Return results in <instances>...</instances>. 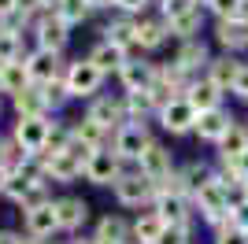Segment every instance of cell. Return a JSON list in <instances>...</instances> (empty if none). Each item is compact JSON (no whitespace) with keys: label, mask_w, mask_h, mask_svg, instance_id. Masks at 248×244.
<instances>
[{"label":"cell","mask_w":248,"mask_h":244,"mask_svg":"<svg viewBox=\"0 0 248 244\" xmlns=\"http://www.w3.org/2000/svg\"><path fill=\"white\" fill-rule=\"evenodd\" d=\"M111 196L123 211H148L152 200H155V182H148L137 167H130V170L111 185Z\"/></svg>","instance_id":"6da1fadb"},{"label":"cell","mask_w":248,"mask_h":244,"mask_svg":"<svg viewBox=\"0 0 248 244\" xmlns=\"http://www.w3.org/2000/svg\"><path fill=\"white\" fill-rule=\"evenodd\" d=\"M63 81H67L71 100L89 104L93 96H100V92H104V81H108V78H104L93 63L85 60V56H78V60H71L67 67H63Z\"/></svg>","instance_id":"7a4b0ae2"},{"label":"cell","mask_w":248,"mask_h":244,"mask_svg":"<svg viewBox=\"0 0 248 244\" xmlns=\"http://www.w3.org/2000/svg\"><path fill=\"white\" fill-rule=\"evenodd\" d=\"M193 211H197V222H204L207 229H218L222 222H230V211H233V207H230L226 189L211 178L204 189L193 193Z\"/></svg>","instance_id":"3957f363"},{"label":"cell","mask_w":248,"mask_h":244,"mask_svg":"<svg viewBox=\"0 0 248 244\" xmlns=\"http://www.w3.org/2000/svg\"><path fill=\"white\" fill-rule=\"evenodd\" d=\"M148 144H152L148 122H126V126H119V130L111 133V144H108V148H111L126 167H137V159H141V152H145Z\"/></svg>","instance_id":"277c9868"},{"label":"cell","mask_w":248,"mask_h":244,"mask_svg":"<svg viewBox=\"0 0 248 244\" xmlns=\"http://www.w3.org/2000/svg\"><path fill=\"white\" fill-rule=\"evenodd\" d=\"M71 26L56 15V11H48V15H41V19L30 26V41H33V48H45V52H67V45H71Z\"/></svg>","instance_id":"5b68a950"},{"label":"cell","mask_w":248,"mask_h":244,"mask_svg":"<svg viewBox=\"0 0 248 244\" xmlns=\"http://www.w3.org/2000/svg\"><path fill=\"white\" fill-rule=\"evenodd\" d=\"M130 170L119 155L111 152V148H100V152H93L89 155V163H85V174H82V182H89V185H96V189H111L123 174Z\"/></svg>","instance_id":"8992f818"},{"label":"cell","mask_w":248,"mask_h":244,"mask_svg":"<svg viewBox=\"0 0 248 244\" xmlns=\"http://www.w3.org/2000/svg\"><path fill=\"white\" fill-rule=\"evenodd\" d=\"M82 115H85V119H93L96 126H104L108 133H115L119 126H126V122H130V119H126L123 92H115V96H111V92H100V96H93V100L85 104Z\"/></svg>","instance_id":"52a82bcc"},{"label":"cell","mask_w":248,"mask_h":244,"mask_svg":"<svg viewBox=\"0 0 248 244\" xmlns=\"http://www.w3.org/2000/svg\"><path fill=\"white\" fill-rule=\"evenodd\" d=\"M197 119H200V115L189 107V100H186V96H178V100H170L167 107H159L155 126H159L167 137H189V133L197 130Z\"/></svg>","instance_id":"ba28073f"},{"label":"cell","mask_w":248,"mask_h":244,"mask_svg":"<svg viewBox=\"0 0 248 244\" xmlns=\"http://www.w3.org/2000/svg\"><path fill=\"white\" fill-rule=\"evenodd\" d=\"M137 170L145 174L148 182H155V185H163L170 174L178 170V163H174V152L167 148L159 137H152V144H148L145 152H141V159H137Z\"/></svg>","instance_id":"9c48e42d"},{"label":"cell","mask_w":248,"mask_h":244,"mask_svg":"<svg viewBox=\"0 0 248 244\" xmlns=\"http://www.w3.org/2000/svg\"><path fill=\"white\" fill-rule=\"evenodd\" d=\"M155 74H159V60L134 56V60L123 63V71L115 74V78H119V89L123 92H148L152 81H155Z\"/></svg>","instance_id":"30bf717a"},{"label":"cell","mask_w":248,"mask_h":244,"mask_svg":"<svg viewBox=\"0 0 248 244\" xmlns=\"http://www.w3.org/2000/svg\"><path fill=\"white\" fill-rule=\"evenodd\" d=\"M48 126L52 119H15L11 122V137L26 155H45V144H48Z\"/></svg>","instance_id":"8fae6325"},{"label":"cell","mask_w":248,"mask_h":244,"mask_svg":"<svg viewBox=\"0 0 248 244\" xmlns=\"http://www.w3.org/2000/svg\"><path fill=\"white\" fill-rule=\"evenodd\" d=\"M56 222H60V233L78 237L85 229V222H89V200H82L74 193L56 196Z\"/></svg>","instance_id":"7c38bea8"},{"label":"cell","mask_w":248,"mask_h":244,"mask_svg":"<svg viewBox=\"0 0 248 244\" xmlns=\"http://www.w3.org/2000/svg\"><path fill=\"white\" fill-rule=\"evenodd\" d=\"M170 63H174L178 71H186L189 78H200V74H204V67L211 63V45H207L204 37L178 41V45H174V56H170Z\"/></svg>","instance_id":"4fadbf2b"},{"label":"cell","mask_w":248,"mask_h":244,"mask_svg":"<svg viewBox=\"0 0 248 244\" xmlns=\"http://www.w3.org/2000/svg\"><path fill=\"white\" fill-rule=\"evenodd\" d=\"M152 211L163 218V226H197V211H193V200L189 196H170L163 189H155Z\"/></svg>","instance_id":"5bb4252c"},{"label":"cell","mask_w":248,"mask_h":244,"mask_svg":"<svg viewBox=\"0 0 248 244\" xmlns=\"http://www.w3.org/2000/svg\"><path fill=\"white\" fill-rule=\"evenodd\" d=\"M100 41L115 45V48L123 52L126 60L141 56V52H137V19H126V15H111V19L100 26Z\"/></svg>","instance_id":"9a60e30c"},{"label":"cell","mask_w":248,"mask_h":244,"mask_svg":"<svg viewBox=\"0 0 248 244\" xmlns=\"http://www.w3.org/2000/svg\"><path fill=\"white\" fill-rule=\"evenodd\" d=\"M22 63H26V74L33 85H48V81L63 78V67H67L60 52H45V48H30L22 56Z\"/></svg>","instance_id":"2e32d148"},{"label":"cell","mask_w":248,"mask_h":244,"mask_svg":"<svg viewBox=\"0 0 248 244\" xmlns=\"http://www.w3.org/2000/svg\"><path fill=\"white\" fill-rule=\"evenodd\" d=\"M22 214V237H33V241H52L60 237V222H56V200L45 203V207H30V211H19Z\"/></svg>","instance_id":"e0dca14e"},{"label":"cell","mask_w":248,"mask_h":244,"mask_svg":"<svg viewBox=\"0 0 248 244\" xmlns=\"http://www.w3.org/2000/svg\"><path fill=\"white\" fill-rule=\"evenodd\" d=\"M211 41L218 45L222 56H241V60H245V52H248V26L237 22V19L211 22Z\"/></svg>","instance_id":"ac0fdd59"},{"label":"cell","mask_w":248,"mask_h":244,"mask_svg":"<svg viewBox=\"0 0 248 244\" xmlns=\"http://www.w3.org/2000/svg\"><path fill=\"white\" fill-rule=\"evenodd\" d=\"M237 122V115L230 111V107H218V111H207L197 119V130H193V137H197L200 144H207V148H215L222 137L230 133V126Z\"/></svg>","instance_id":"d6986e66"},{"label":"cell","mask_w":248,"mask_h":244,"mask_svg":"<svg viewBox=\"0 0 248 244\" xmlns=\"http://www.w3.org/2000/svg\"><path fill=\"white\" fill-rule=\"evenodd\" d=\"M167 41H170V26H167L155 11H148V15H141V19H137V52H141V56L159 52Z\"/></svg>","instance_id":"ffe728a7"},{"label":"cell","mask_w":248,"mask_h":244,"mask_svg":"<svg viewBox=\"0 0 248 244\" xmlns=\"http://www.w3.org/2000/svg\"><path fill=\"white\" fill-rule=\"evenodd\" d=\"M82 174H85V163L74 159L71 152L45 155V178L52 185H74V182H82Z\"/></svg>","instance_id":"44dd1931"},{"label":"cell","mask_w":248,"mask_h":244,"mask_svg":"<svg viewBox=\"0 0 248 244\" xmlns=\"http://www.w3.org/2000/svg\"><path fill=\"white\" fill-rule=\"evenodd\" d=\"M241 63H245L241 56H222V52H218V56H211V63L204 67V78L211 81L218 92L230 96V89H233V81H237V74H241Z\"/></svg>","instance_id":"7402d4cb"},{"label":"cell","mask_w":248,"mask_h":244,"mask_svg":"<svg viewBox=\"0 0 248 244\" xmlns=\"http://www.w3.org/2000/svg\"><path fill=\"white\" fill-rule=\"evenodd\" d=\"M186 100H189V107L197 115H207V111H218V107H226V92H218L211 81L200 74L193 85L186 89Z\"/></svg>","instance_id":"603a6c76"},{"label":"cell","mask_w":248,"mask_h":244,"mask_svg":"<svg viewBox=\"0 0 248 244\" xmlns=\"http://www.w3.org/2000/svg\"><path fill=\"white\" fill-rule=\"evenodd\" d=\"M8 107H11V115H15V119H52V107H48V100H45L41 85H30L26 92L11 96Z\"/></svg>","instance_id":"cb8c5ba5"},{"label":"cell","mask_w":248,"mask_h":244,"mask_svg":"<svg viewBox=\"0 0 248 244\" xmlns=\"http://www.w3.org/2000/svg\"><path fill=\"white\" fill-rule=\"evenodd\" d=\"M93 241H100V244H134L130 241V218L119 214V211L100 214L96 226H93Z\"/></svg>","instance_id":"d4e9b609"},{"label":"cell","mask_w":248,"mask_h":244,"mask_svg":"<svg viewBox=\"0 0 248 244\" xmlns=\"http://www.w3.org/2000/svg\"><path fill=\"white\" fill-rule=\"evenodd\" d=\"M215 159H222V163H237L241 155L248 152V122H233V126H230V133L226 137H222V141L215 144Z\"/></svg>","instance_id":"484cf974"},{"label":"cell","mask_w":248,"mask_h":244,"mask_svg":"<svg viewBox=\"0 0 248 244\" xmlns=\"http://www.w3.org/2000/svg\"><path fill=\"white\" fill-rule=\"evenodd\" d=\"M71 133H74V141H82L89 152H100V148H108V144H111V133L104 130V126H96L93 119H85V115L71 119Z\"/></svg>","instance_id":"4316f807"},{"label":"cell","mask_w":248,"mask_h":244,"mask_svg":"<svg viewBox=\"0 0 248 244\" xmlns=\"http://www.w3.org/2000/svg\"><path fill=\"white\" fill-rule=\"evenodd\" d=\"M159 233H163V218H159L152 207H148V211H137L134 218H130V241L134 244H155Z\"/></svg>","instance_id":"83f0119b"},{"label":"cell","mask_w":248,"mask_h":244,"mask_svg":"<svg viewBox=\"0 0 248 244\" xmlns=\"http://www.w3.org/2000/svg\"><path fill=\"white\" fill-rule=\"evenodd\" d=\"M85 60L93 63V67L104 74V78H111V74H119V71H123L126 56H123L119 48H115V45H108V41H96L93 48L85 52Z\"/></svg>","instance_id":"f1b7e54d"},{"label":"cell","mask_w":248,"mask_h":244,"mask_svg":"<svg viewBox=\"0 0 248 244\" xmlns=\"http://www.w3.org/2000/svg\"><path fill=\"white\" fill-rule=\"evenodd\" d=\"M33 81H30V74H26V63H4L0 67V96L4 100H11V96H19V92H26Z\"/></svg>","instance_id":"f546056e"},{"label":"cell","mask_w":248,"mask_h":244,"mask_svg":"<svg viewBox=\"0 0 248 244\" xmlns=\"http://www.w3.org/2000/svg\"><path fill=\"white\" fill-rule=\"evenodd\" d=\"M167 26H170V41H193V37L204 33L207 11L204 8H193V11H186V15H178L174 22H167Z\"/></svg>","instance_id":"4dcf8cb0"},{"label":"cell","mask_w":248,"mask_h":244,"mask_svg":"<svg viewBox=\"0 0 248 244\" xmlns=\"http://www.w3.org/2000/svg\"><path fill=\"white\" fill-rule=\"evenodd\" d=\"M123 104H126V119L130 122H155V115H159L152 92H123Z\"/></svg>","instance_id":"1f68e13d"},{"label":"cell","mask_w":248,"mask_h":244,"mask_svg":"<svg viewBox=\"0 0 248 244\" xmlns=\"http://www.w3.org/2000/svg\"><path fill=\"white\" fill-rule=\"evenodd\" d=\"M26 37L30 33H11V30H0V67L4 63H19L22 56H26Z\"/></svg>","instance_id":"d6a6232c"},{"label":"cell","mask_w":248,"mask_h":244,"mask_svg":"<svg viewBox=\"0 0 248 244\" xmlns=\"http://www.w3.org/2000/svg\"><path fill=\"white\" fill-rule=\"evenodd\" d=\"M182 174H186V185H189V196L197 193V189H204L211 178H215V163H204V159H189L182 163Z\"/></svg>","instance_id":"836d02e7"},{"label":"cell","mask_w":248,"mask_h":244,"mask_svg":"<svg viewBox=\"0 0 248 244\" xmlns=\"http://www.w3.org/2000/svg\"><path fill=\"white\" fill-rule=\"evenodd\" d=\"M45 182V178H41ZM37 185V178H30L26 170H11V178H8V189H4V200L8 203H15V207H22V200L30 196V189Z\"/></svg>","instance_id":"e575fe53"},{"label":"cell","mask_w":248,"mask_h":244,"mask_svg":"<svg viewBox=\"0 0 248 244\" xmlns=\"http://www.w3.org/2000/svg\"><path fill=\"white\" fill-rule=\"evenodd\" d=\"M56 15H60L71 30H78V26H85V22L93 19V11H89L85 0H60V4H56Z\"/></svg>","instance_id":"d590c367"},{"label":"cell","mask_w":248,"mask_h":244,"mask_svg":"<svg viewBox=\"0 0 248 244\" xmlns=\"http://www.w3.org/2000/svg\"><path fill=\"white\" fill-rule=\"evenodd\" d=\"M67 144H71V119H60V115H52V126H48V144H45V155L67 152Z\"/></svg>","instance_id":"8d00e7d4"},{"label":"cell","mask_w":248,"mask_h":244,"mask_svg":"<svg viewBox=\"0 0 248 244\" xmlns=\"http://www.w3.org/2000/svg\"><path fill=\"white\" fill-rule=\"evenodd\" d=\"M22 159H26V152L15 144V137H11V133H0V167H4V170H19Z\"/></svg>","instance_id":"74e56055"},{"label":"cell","mask_w":248,"mask_h":244,"mask_svg":"<svg viewBox=\"0 0 248 244\" xmlns=\"http://www.w3.org/2000/svg\"><path fill=\"white\" fill-rule=\"evenodd\" d=\"M41 92H45V100H48L52 115H60L67 104H74V100H71V92H67V81H63V78H56V81H48V85H41Z\"/></svg>","instance_id":"f35d334b"},{"label":"cell","mask_w":248,"mask_h":244,"mask_svg":"<svg viewBox=\"0 0 248 244\" xmlns=\"http://www.w3.org/2000/svg\"><path fill=\"white\" fill-rule=\"evenodd\" d=\"M193 8H200V0H155V15L163 22H174L178 15H186Z\"/></svg>","instance_id":"ab89813d"},{"label":"cell","mask_w":248,"mask_h":244,"mask_svg":"<svg viewBox=\"0 0 248 244\" xmlns=\"http://www.w3.org/2000/svg\"><path fill=\"white\" fill-rule=\"evenodd\" d=\"M200 8L207 11L211 22H222V19H233L241 8V0H200Z\"/></svg>","instance_id":"60d3db41"},{"label":"cell","mask_w":248,"mask_h":244,"mask_svg":"<svg viewBox=\"0 0 248 244\" xmlns=\"http://www.w3.org/2000/svg\"><path fill=\"white\" fill-rule=\"evenodd\" d=\"M211 244H248V233L233 226V211H230V222H222L218 229H211Z\"/></svg>","instance_id":"b9f144b4"},{"label":"cell","mask_w":248,"mask_h":244,"mask_svg":"<svg viewBox=\"0 0 248 244\" xmlns=\"http://www.w3.org/2000/svg\"><path fill=\"white\" fill-rule=\"evenodd\" d=\"M155 8V0H115V15H126V19H141Z\"/></svg>","instance_id":"7bdbcfd3"},{"label":"cell","mask_w":248,"mask_h":244,"mask_svg":"<svg viewBox=\"0 0 248 244\" xmlns=\"http://www.w3.org/2000/svg\"><path fill=\"white\" fill-rule=\"evenodd\" d=\"M155 244H193V226H163Z\"/></svg>","instance_id":"ee69618b"},{"label":"cell","mask_w":248,"mask_h":244,"mask_svg":"<svg viewBox=\"0 0 248 244\" xmlns=\"http://www.w3.org/2000/svg\"><path fill=\"white\" fill-rule=\"evenodd\" d=\"M230 96H233V100H241V104H248V60L241 63V74H237V81H233Z\"/></svg>","instance_id":"f6af8a7d"},{"label":"cell","mask_w":248,"mask_h":244,"mask_svg":"<svg viewBox=\"0 0 248 244\" xmlns=\"http://www.w3.org/2000/svg\"><path fill=\"white\" fill-rule=\"evenodd\" d=\"M233 226L248 233V203H237V207H233Z\"/></svg>","instance_id":"bcb514c9"},{"label":"cell","mask_w":248,"mask_h":244,"mask_svg":"<svg viewBox=\"0 0 248 244\" xmlns=\"http://www.w3.org/2000/svg\"><path fill=\"white\" fill-rule=\"evenodd\" d=\"M85 4H89V11H115V0H85Z\"/></svg>","instance_id":"7dc6e473"},{"label":"cell","mask_w":248,"mask_h":244,"mask_svg":"<svg viewBox=\"0 0 248 244\" xmlns=\"http://www.w3.org/2000/svg\"><path fill=\"white\" fill-rule=\"evenodd\" d=\"M19 241H22L19 229H0V244H19Z\"/></svg>","instance_id":"c3c4849f"},{"label":"cell","mask_w":248,"mask_h":244,"mask_svg":"<svg viewBox=\"0 0 248 244\" xmlns=\"http://www.w3.org/2000/svg\"><path fill=\"white\" fill-rule=\"evenodd\" d=\"M63 244H96V241H93V233H78V237H67Z\"/></svg>","instance_id":"681fc988"},{"label":"cell","mask_w":248,"mask_h":244,"mask_svg":"<svg viewBox=\"0 0 248 244\" xmlns=\"http://www.w3.org/2000/svg\"><path fill=\"white\" fill-rule=\"evenodd\" d=\"M15 4H19V0H0V19H8L11 11H15Z\"/></svg>","instance_id":"f907efd6"},{"label":"cell","mask_w":248,"mask_h":244,"mask_svg":"<svg viewBox=\"0 0 248 244\" xmlns=\"http://www.w3.org/2000/svg\"><path fill=\"white\" fill-rule=\"evenodd\" d=\"M237 170H241V178H245V182H248V152H245V155H241V159H237Z\"/></svg>","instance_id":"816d5d0a"},{"label":"cell","mask_w":248,"mask_h":244,"mask_svg":"<svg viewBox=\"0 0 248 244\" xmlns=\"http://www.w3.org/2000/svg\"><path fill=\"white\" fill-rule=\"evenodd\" d=\"M8 178H11V170H4V167H0V196H4V189H8Z\"/></svg>","instance_id":"f5cc1de1"},{"label":"cell","mask_w":248,"mask_h":244,"mask_svg":"<svg viewBox=\"0 0 248 244\" xmlns=\"http://www.w3.org/2000/svg\"><path fill=\"white\" fill-rule=\"evenodd\" d=\"M19 244H52V241H33V237H22Z\"/></svg>","instance_id":"db71d44e"},{"label":"cell","mask_w":248,"mask_h":244,"mask_svg":"<svg viewBox=\"0 0 248 244\" xmlns=\"http://www.w3.org/2000/svg\"><path fill=\"white\" fill-rule=\"evenodd\" d=\"M245 203H248V182H245Z\"/></svg>","instance_id":"11a10c76"},{"label":"cell","mask_w":248,"mask_h":244,"mask_svg":"<svg viewBox=\"0 0 248 244\" xmlns=\"http://www.w3.org/2000/svg\"><path fill=\"white\" fill-rule=\"evenodd\" d=\"M0 115H4V96H0Z\"/></svg>","instance_id":"9f6ffc18"}]
</instances>
